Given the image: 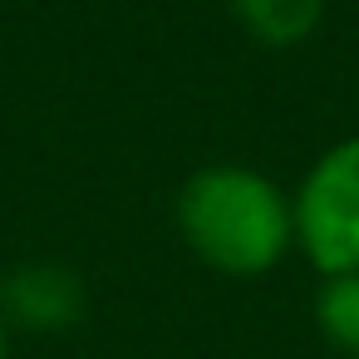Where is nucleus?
<instances>
[{"label":"nucleus","mask_w":359,"mask_h":359,"mask_svg":"<svg viewBox=\"0 0 359 359\" xmlns=\"http://www.w3.org/2000/svg\"><path fill=\"white\" fill-rule=\"evenodd\" d=\"M182 241L222 276H266L295 246L290 202L256 168H202L177 197Z\"/></svg>","instance_id":"obj_1"},{"label":"nucleus","mask_w":359,"mask_h":359,"mask_svg":"<svg viewBox=\"0 0 359 359\" xmlns=\"http://www.w3.org/2000/svg\"><path fill=\"white\" fill-rule=\"evenodd\" d=\"M6 305H0V315H15V320H25V325H45V330H55V325H69L74 315H79V285L65 276V271H55V266H25L20 276H11L6 280V295H0Z\"/></svg>","instance_id":"obj_3"},{"label":"nucleus","mask_w":359,"mask_h":359,"mask_svg":"<svg viewBox=\"0 0 359 359\" xmlns=\"http://www.w3.org/2000/svg\"><path fill=\"white\" fill-rule=\"evenodd\" d=\"M231 11L261 45H300L320 25L325 0H231Z\"/></svg>","instance_id":"obj_4"},{"label":"nucleus","mask_w":359,"mask_h":359,"mask_svg":"<svg viewBox=\"0 0 359 359\" xmlns=\"http://www.w3.org/2000/svg\"><path fill=\"white\" fill-rule=\"evenodd\" d=\"M295 246L320 276L359 271V133L334 143L300 182L295 202Z\"/></svg>","instance_id":"obj_2"},{"label":"nucleus","mask_w":359,"mask_h":359,"mask_svg":"<svg viewBox=\"0 0 359 359\" xmlns=\"http://www.w3.org/2000/svg\"><path fill=\"white\" fill-rule=\"evenodd\" d=\"M0 359H6V315H0Z\"/></svg>","instance_id":"obj_6"},{"label":"nucleus","mask_w":359,"mask_h":359,"mask_svg":"<svg viewBox=\"0 0 359 359\" xmlns=\"http://www.w3.org/2000/svg\"><path fill=\"white\" fill-rule=\"evenodd\" d=\"M315 325L334 349L359 359V271L354 276H325V285L315 295Z\"/></svg>","instance_id":"obj_5"}]
</instances>
